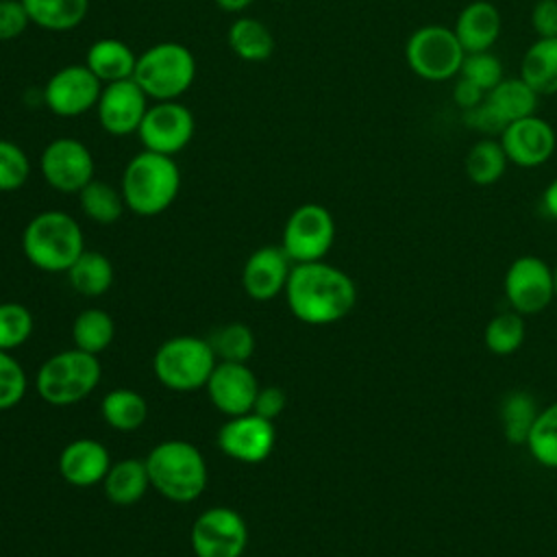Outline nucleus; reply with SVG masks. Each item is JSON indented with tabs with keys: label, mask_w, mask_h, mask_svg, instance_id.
<instances>
[{
	"label": "nucleus",
	"mask_w": 557,
	"mask_h": 557,
	"mask_svg": "<svg viewBox=\"0 0 557 557\" xmlns=\"http://www.w3.org/2000/svg\"><path fill=\"white\" fill-rule=\"evenodd\" d=\"M196 131L194 113L178 100L152 102L137 128L144 150L174 157L189 146Z\"/></svg>",
	"instance_id": "f8f14e48"
},
{
	"label": "nucleus",
	"mask_w": 557,
	"mask_h": 557,
	"mask_svg": "<svg viewBox=\"0 0 557 557\" xmlns=\"http://www.w3.org/2000/svg\"><path fill=\"white\" fill-rule=\"evenodd\" d=\"M120 191L126 209L152 218L163 213L181 191V170L174 157L141 150L126 163Z\"/></svg>",
	"instance_id": "f03ea898"
},
{
	"label": "nucleus",
	"mask_w": 557,
	"mask_h": 557,
	"mask_svg": "<svg viewBox=\"0 0 557 557\" xmlns=\"http://www.w3.org/2000/svg\"><path fill=\"white\" fill-rule=\"evenodd\" d=\"M466 50L453 28L426 24L416 28L405 46L409 70L431 83H442L459 76Z\"/></svg>",
	"instance_id": "6e6552de"
},
{
	"label": "nucleus",
	"mask_w": 557,
	"mask_h": 557,
	"mask_svg": "<svg viewBox=\"0 0 557 557\" xmlns=\"http://www.w3.org/2000/svg\"><path fill=\"white\" fill-rule=\"evenodd\" d=\"M222 11L226 13H242L246 11L255 0H213Z\"/></svg>",
	"instance_id": "de8ad7c7"
},
{
	"label": "nucleus",
	"mask_w": 557,
	"mask_h": 557,
	"mask_svg": "<svg viewBox=\"0 0 557 557\" xmlns=\"http://www.w3.org/2000/svg\"><path fill=\"white\" fill-rule=\"evenodd\" d=\"M463 124L472 131L485 133V135H500L505 131V122L498 117V113L487 104V100H483L481 104L463 111Z\"/></svg>",
	"instance_id": "79ce46f5"
},
{
	"label": "nucleus",
	"mask_w": 557,
	"mask_h": 557,
	"mask_svg": "<svg viewBox=\"0 0 557 557\" xmlns=\"http://www.w3.org/2000/svg\"><path fill=\"white\" fill-rule=\"evenodd\" d=\"M135 63L137 54L133 52V48L115 37L96 39L85 54V65L96 74L102 85L133 78Z\"/></svg>",
	"instance_id": "4be33fe9"
},
{
	"label": "nucleus",
	"mask_w": 557,
	"mask_h": 557,
	"mask_svg": "<svg viewBox=\"0 0 557 557\" xmlns=\"http://www.w3.org/2000/svg\"><path fill=\"white\" fill-rule=\"evenodd\" d=\"M100 411L104 422L111 429L128 433V431H137L146 422L148 403L139 392L128 387H117L102 398Z\"/></svg>",
	"instance_id": "c756f323"
},
{
	"label": "nucleus",
	"mask_w": 557,
	"mask_h": 557,
	"mask_svg": "<svg viewBox=\"0 0 557 557\" xmlns=\"http://www.w3.org/2000/svg\"><path fill=\"white\" fill-rule=\"evenodd\" d=\"M335 242V220L331 211L318 202L296 207L285 226L281 248L292 263L322 261Z\"/></svg>",
	"instance_id": "1a4fd4ad"
},
{
	"label": "nucleus",
	"mask_w": 557,
	"mask_h": 557,
	"mask_svg": "<svg viewBox=\"0 0 557 557\" xmlns=\"http://www.w3.org/2000/svg\"><path fill=\"white\" fill-rule=\"evenodd\" d=\"M26 372L11 357V352L0 350V411L15 407L26 394Z\"/></svg>",
	"instance_id": "ea45409f"
},
{
	"label": "nucleus",
	"mask_w": 557,
	"mask_h": 557,
	"mask_svg": "<svg viewBox=\"0 0 557 557\" xmlns=\"http://www.w3.org/2000/svg\"><path fill=\"white\" fill-rule=\"evenodd\" d=\"M144 461L150 487L172 503H191L207 487V461L202 453L185 440L159 442Z\"/></svg>",
	"instance_id": "20e7f679"
},
{
	"label": "nucleus",
	"mask_w": 557,
	"mask_h": 557,
	"mask_svg": "<svg viewBox=\"0 0 557 557\" xmlns=\"http://www.w3.org/2000/svg\"><path fill=\"white\" fill-rule=\"evenodd\" d=\"M524 333H527L524 315L509 309V311H500L494 318H490V322L485 324V331H483V342L490 352L505 357V355L516 352L522 346Z\"/></svg>",
	"instance_id": "f704fd0d"
},
{
	"label": "nucleus",
	"mask_w": 557,
	"mask_h": 557,
	"mask_svg": "<svg viewBox=\"0 0 557 557\" xmlns=\"http://www.w3.org/2000/svg\"><path fill=\"white\" fill-rule=\"evenodd\" d=\"M285 403H287V396H285V392L281 387H276V385L259 387L255 405H252V411L257 416L265 418V420H274L276 416L283 413Z\"/></svg>",
	"instance_id": "37998d69"
},
{
	"label": "nucleus",
	"mask_w": 557,
	"mask_h": 557,
	"mask_svg": "<svg viewBox=\"0 0 557 557\" xmlns=\"http://www.w3.org/2000/svg\"><path fill=\"white\" fill-rule=\"evenodd\" d=\"M503 292L509 309L520 315L540 313L555 300L553 268L535 255L516 257L505 272Z\"/></svg>",
	"instance_id": "9d476101"
},
{
	"label": "nucleus",
	"mask_w": 557,
	"mask_h": 557,
	"mask_svg": "<svg viewBox=\"0 0 557 557\" xmlns=\"http://www.w3.org/2000/svg\"><path fill=\"white\" fill-rule=\"evenodd\" d=\"M113 263L107 255L96 250H85L67 270L70 285L89 298L102 296L113 285Z\"/></svg>",
	"instance_id": "c85d7f7f"
},
{
	"label": "nucleus",
	"mask_w": 557,
	"mask_h": 557,
	"mask_svg": "<svg viewBox=\"0 0 557 557\" xmlns=\"http://www.w3.org/2000/svg\"><path fill=\"white\" fill-rule=\"evenodd\" d=\"M30 17L22 0H0V41H11L24 35Z\"/></svg>",
	"instance_id": "a19ab883"
},
{
	"label": "nucleus",
	"mask_w": 557,
	"mask_h": 557,
	"mask_svg": "<svg viewBox=\"0 0 557 557\" xmlns=\"http://www.w3.org/2000/svg\"><path fill=\"white\" fill-rule=\"evenodd\" d=\"M553 287H555V300H557V265L553 268Z\"/></svg>",
	"instance_id": "09e8293b"
},
{
	"label": "nucleus",
	"mask_w": 557,
	"mask_h": 557,
	"mask_svg": "<svg viewBox=\"0 0 557 557\" xmlns=\"http://www.w3.org/2000/svg\"><path fill=\"white\" fill-rule=\"evenodd\" d=\"M78 202L83 213L98 222V224H113L122 218L126 202L120 189L104 181H89L81 191H78Z\"/></svg>",
	"instance_id": "473e14b6"
},
{
	"label": "nucleus",
	"mask_w": 557,
	"mask_h": 557,
	"mask_svg": "<svg viewBox=\"0 0 557 557\" xmlns=\"http://www.w3.org/2000/svg\"><path fill=\"white\" fill-rule=\"evenodd\" d=\"M276 442L272 420L257 416L255 411L228 418L218 431L220 450L242 463H261L270 457Z\"/></svg>",
	"instance_id": "2eb2a0df"
},
{
	"label": "nucleus",
	"mask_w": 557,
	"mask_h": 557,
	"mask_svg": "<svg viewBox=\"0 0 557 557\" xmlns=\"http://www.w3.org/2000/svg\"><path fill=\"white\" fill-rule=\"evenodd\" d=\"M22 4L30 24L50 33L76 28L89 11V0H22Z\"/></svg>",
	"instance_id": "393cba45"
},
{
	"label": "nucleus",
	"mask_w": 557,
	"mask_h": 557,
	"mask_svg": "<svg viewBox=\"0 0 557 557\" xmlns=\"http://www.w3.org/2000/svg\"><path fill=\"white\" fill-rule=\"evenodd\" d=\"M453 100L457 102V107L461 111H468V109H472V107H476L485 100V91L479 85H474L472 81H468L463 76H457L455 87H453Z\"/></svg>",
	"instance_id": "a18cd8bd"
},
{
	"label": "nucleus",
	"mask_w": 557,
	"mask_h": 557,
	"mask_svg": "<svg viewBox=\"0 0 557 557\" xmlns=\"http://www.w3.org/2000/svg\"><path fill=\"white\" fill-rule=\"evenodd\" d=\"M498 139L507 161L518 168H537L546 163L557 148V135L553 126L537 115L509 122Z\"/></svg>",
	"instance_id": "f3484780"
},
{
	"label": "nucleus",
	"mask_w": 557,
	"mask_h": 557,
	"mask_svg": "<svg viewBox=\"0 0 557 557\" xmlns=\"http://www.w3.org/2000/svg\"><path fill=\"white\" fill-rule=\"evenodd\" d=\"M215 363L218 357L209 339H200L196 335L170 337L152 357L157 381L174 392H194L205 387Z\"/></svg>",
	"instance_id": "0eeeda50"
},
{
	"label": "nucleus",
	"mask_w": 557,
	"mask_h": 557,
	"mask_svg": "<svg viewBox=\"0 0 557 557\" xmlns=\"http://www.w3.org/2000/svg\"><path fill=\"white\" fill-rule=\"evenodd\" d=\"M540 409L542 407H537L531 392H524V389L507 392L503 396L500 409H498V420H500L505 440L513 446L524 444Z\"/></svg>",
	"instance_id": "cd10ccee"
},
{
	"label": "nucleus",
	"mask_w": 557,
	"mask_h": 557,
	"mask_svg": "<svg viewBox=\"0 0 557 557\" xmlns=\"http://www.w3.org/2000/svg\"><path fill=\"white\" fill-rule=\"evenodd\" d=\"M524 446L540 466L557 470V403L540 409Z\"/></svg>",
	"instance_id": "72a5a7b5"
},
{
	"label": "nucleus",
	"mask_w": 557,
	"mask_h": 557,
	"mask_svg": "<svg viewBox=\"0 0 557 557\" xmlns=\"http://www.w3.org/2000/svg\"><path fill=\"white\" fill-rule=\"evenodd\" d=\"M104 494L115 505H135L150 487V476L144 459H120L111 463L104 481Z\"/></svg>",
	"instance_id": "b1692460"
},
{
	"label": "nucleus",
	"mask_w": 557,
	"mask_h": 557,
	"mask_svg": "<svg viewBox=\"0 0 557 557\" xmlns=\"http://www.w3.org/2000/svg\"><path fill=\"white\" fill-rule=\"evenodd\" d=\"M542 209L548 218L557 220V178H553L542 194Z\"/></svg>",
	"instance_id": "49530a36"
},
{
	"label": "nucleus",
	"mask_w": 557,
	"mask_h": 557,
	"mask_svg": "<svg viewBox=\"0 0 557 557\" xmlns=\"http://www.w3.org/2000/svg\"><path fill=\"white\" fill-rule=\"evenodd\" d=\"M459 76L472 81L479 85L485 94L494 89L505 76H503V65L500 61L487 50V52H466L461 61Z\"/></svg>",
	"instance_id": "58836bf2"
},
{
	"label": "nucleus",
	"mask_w": 557,
	"mask_h": 557,
	"mask_svg": "<svg viewBox=\"0 0 557 557\" xmlns=\"http://www.w3.org/2000/svg\"><path fill=\"white\" fill-rule=\"evenodd\" d=\"M228 48L242 61L259 63L272 57L274 52V35L272 30L255 17H237L226 33Z\"/></svg>",
	"instance_id": "a878e982"
},
{
	"label": "nucleus",
	"mask_w": 557,
	"mask_h": 557,
	"mask_svg": "<svg viewBox=\"0 0 557 557\" xmlns=\"http://www.w3.org/2000/svg\"><path fill=\"white\" fill-rule=\"evenodd\" d=\"M537 94L520 78H503L494 89L485 94L487 104L498 113V117L509 124L529 115H535Z\"/></svg>",
	"instance_id": "bb28decb"
},
{
	"label": "nucleus",
	"mask_w": 557,
	"mask_h": 557,
	"mask_svg": "<svg viewBox=\"0 0 557 557\" xmlns=\"http://www.w3.org/2000/svg\"><path fill=\"white\" fill-rule=\"evenodd\" d=\"M22 250L24 257L44 272H67L85 252L83 228L65 211H41L24 226Z\"/></svg>",
	"instance_id": "7ed1b4c3"
},
{
	"label": "nucleus",
	"mask_w": 557,
	"mask_h": 557,
	"mask_svg": "<svg viewBox=\"0 0 557 557\" xmlns=\"http://www.w3.org/2000/svg\"><path fill=\"white\" fill-rule=\"evenodd\" d=\"M196 557H242L248 544L246 520L231 507H209L191 524Z\"/></svg>",
	"instance_id": "9b49d317"
},
{
	"label": "nucleus",
	"mask_w": 557,
	"mask_h": 557,
	"mask_svg": "<svg viewBox=\"0 0 557 557\" xmlns=\"http://www.w3.org/2000/svg\"><path fill=\"white\" fill-rule=\"evenodd\" d=\"M276 2H287V0H276Z\"/></svg>",
	"instance_id": "8fccbe9b"
},
{
	"label": "nucleus",
	"mask_w": 557,
	"mask_h": 557,
	"mask_svg": "<svg viewBox=\"0 0 557 557\" xmlns=\"http://www.w3.org/2000/svg\"><path fill=\"white\" fill-rule=\"evenodd\" d=\"M500 28L498 9L487 0H472L459 11L453 30L466 52H487L498 41Z\"/></svg>",
	"instance_id": "412c9836"
},
{
	"label": "nucleus",
	"mask_w": 557,
	"mask_h": 557,
	"mask_svg": "<svg viewBox=\"0 0 557 557\" xmlns=\"http://www.w3.org/2000/svg\"><path fill=\"white\" fill-rule=\"evenodd\" d=\"M115 337V322L102 309H85L74 318L72 324V342L74 348H81L89 355H100L111 346Z\"/></svg>",
	"instance_id": "2f4dec72"
},
{
	"label": "nucleus",
	"mask_w": 557,
	"mask_h": 557,
	"mask_svg": "<svg viewBox=\"0 0 557 557\" xmlns=\"http://www.w3.org/2000/svg\"><path fill=\"white\" fill-rule=\"evenodd\" d=\"M150 107V98L135 83V78L107 83L102 85L96 113L100 126L115 137H124L137 133L146 111Z\"/></svg>",
	"instance_id": "dca6fc26"
},
{
	"label": "nucleus",
	"mask_w": 557,
	"mask_h": 557,
	"mask_svg": "<svg viewBox=\"0 0 557 557\" xmlns=\"http://www.w3.org/2000/svg\"><path fill=\"white\" fill-rule=\"evenodd\" d=\"M218 361L246 363L255 352V333L244 322H231L213 333L209 339Z\"/></svg>",
	"instance_id": "c9c22d12"
},
{
	"label": "nucleus",
	"mask_w": 557,
	"mask_h": 557,
	"mask_svg": "<svg viewBox=\"0 0 557 557\" xmlns=\"http://www.w3.org/2000/svg\"><path fill=\"white\" fill-rule=\"evenodd\" d=\"M287 307L305 324L324 326L346 318L357 302L355 281L322 261L294 263L285 285Z\"/></svg>",
	"instance_id": "f257e3e1"
},
{
	"label": "nucleus",
	"mask_w": 557,
	"mask_h": 557,
	"mask_svg": "<svg viewBox=\"0 0 557 557\" xmlns=\"http://www.w3.org/2000/svg\"><path fill=\"white\" fill-rule=\"evenodd\" d=\"M531 26L537 37H557V0H537L531 9Z\"/></svg>",
	"instance_id": "c03bdc74"
},
{
	"label": "nucleus",
	"mask_w": 557,
	"mask_h": 557,
	"mask_svg": "<svg viewBox=\"0 0 557 557\" xmlns=\"http://www.w3.org/2000/svg\"><path fill=\"white\" fill-rule=\"evenodd\" d=\"M507 154L500 146V139H479L476 144H472V148L468 150L466 159H463V170L466 176L474 183V185H494L496 181L503 178L505 170H507Z\"/></svg>",
	"instance_id": "7c9ffc66"
},
{
	"label": "nucleus",
	"mask_w": 557,
	"mask_h": 557,
	"mask_svg": "<svg viewBox=\"0 0 557 557\" xmlns=\"http://www.w3.org/2000/svg\"><path fill=\"white\" fill-rule=\"evenodd\" d=\"M294 263L281 246H261L244 263L242 285L252 300H272L285 292Z\"/></svg>",
	"instance_id": "6ab92c4d"
},
{
	"label": "nucleus",
	"mask_w": 557,
	"mask_h": 557,
	"mask_svg": "<svg viewBox=\"0 0 557 557\" xmlns=\"http://www.w3.org/2000/svg\"><path fill=\"white\" fill-rule=\"evenodd\" d=\"M111 468V457L104 444L91 437L70 442L59 455V472L74 487H91L102 483Z\"/></svg>",
	"instance_id": "aec40b11"
},
{
	"label": "nucleus",
	"mask_w": 557,
	"mask_h": 557,
	"mask_svg": "<svg viewBox=\"0 0 557 557\" xmlns=\"http://www.w3.org/2000/svg\"><path fill=\"white\" fill-rule=\"evenodd\" d=\"M520 78L537 94H557V37H537L524 52Z\"/></svg>",
	"instance_id": "5701e85b"
},
{
	"label": "nucleus",
	"mask_w": 557,
	"mask_h": 557,
	"mask_svg": "<svg viewBox=\"0 0 557 557\" xmlns=\"http://www.w3.org/2000/svg\"><path fill=\"white\" fill-rule=\"evenodd\" d=\"M30 176L26 152L11 139L0 137V191H17Z\"/></svg>",
	"instance_id": "4c0bfd02"
},
{
	"label": "nucleus",
	"mask_w": 557,
	"mask_h": 557,
	"mask_svg": "<svg viewBox=\"0 0 557 557\" xmlns=\"http://www.w3.org/2000/svg\"><path fill=\"white\" fill-rule=\"evenodd\" d=\"M205 387L213 407L228 418L252 411L259 392L252 370L246 363L235 361H218Z\"/></svg>",
	"instance_id": "a211bd4d"
},
{
	"label": "nucleus",
	"mask_w": 557,
	"mask_h": 557,
	"mask_svg": "<svg viewBox=\"0 0 557 557\" xmlns=\"http://www.w3.org/2000/svg\"><path fill=\"white\" fill-rule=\"evenodd\" d=\"M39 170L52 189L61 194H78L94 181L96 163L91 150L83 141L74 137H57L44 148Z\"/></svg>",
	"instance_id": "ddd939ff"
},
{
	"label": "nucleus",
	"mask_w": 557,
	"mask_h": 557,
	"mask_svg": "<svg viewBox=\"0 0 557 557\" xmlns=\"http://www.w3.org/2000/svg\"><path fill=\"white\" fill-rule=\"evenodd\" d=\"M100 376L102 368L98 355L70 348L48 357L39 366L35 387L48 405L65 407L87 398L98 387Z\"/></svg>",
	"instance_id": "423d86ee"
},
{
	"label": "nucleus",
	"mask_w": 557,
	"mask_h": 557,
	"mask_svg": "<svg viewBox=\"0 0 557 557\" xmlns=\"http://www.w3.org/2000/svg\"><path fill=\"white\" fill-rule=\"evenodd\" d=\"M133 78L152 102L178 100L196 81V57L178 41H159L137 54Z\"/></svg>",
	"instance_id": "39448f33"
},
{
	"label": "nucleus",
	"mask_w": 557,
	"mask_h": 557,
	"mask_svg": "<svg viewBox=\"0 0 557 557\" xmlns=\"http://www.w3.org/2000/svg\"><path fill=\"white\" fill-rule=\"evenodd\" d=\"M33 313L20 302H0V350H15L33 333Z\"/></svg>",
	"instance_id": "e433bc0d"
},
{
	"label": "nucleus",
	"mask_w": 557,
	"mask_h": 557,
	"mask_svg": "<svg viewBox=\"0 0 557 557\" xmlns=\"http://www.w3.org/2000/svg\"><path fill=\"white\" fill-rule=\"evenodd\" d=\"M102 83L85 63L59 67L44 85V104L59 117H76L96 109Z\"/></svg>",
	"instance_id": "4468645a"
}]
</instances>
